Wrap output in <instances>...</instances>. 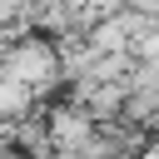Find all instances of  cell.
Here are the masks:
<instances>
[{
  "label": "cell",
  "instance_id": "cell-1",
  "mask_svg": "<svg viewBox=\"0 0 159 159\" xmlns=\"http://www.w3.org/2000/svg\"><path fill=\"white\" fill-rule=\"evenodd\" d=\"M0 75L20 80L40 104H45V99H55V94H60V84H65V70H60V55H55L50 35H35V30L15 35V40L0 50Z\"/></svg>",
  "mask_w": 159,
  "mask_h": 159
},
{
  "label": "cell",
  "instance_id": "cell-2",
  "mask_svg": "<svg viewBox=\"0 0 159 159\" xmlns=\"http://www.w3.org/2000/svg\"><path fill=\"white\" fill-rule=\"evenodd\" d=\"M40 114H45V149H84L89 144V134H94V119L80 109V104H70V99H45L40 104Z\"/></svg>",
  "mask_w": 159,
  "mask_h": 159
},
{
  "label": "cell",
  "instance_id": "cell-3",
  "mask_svg": "<svg viewBox=\"0 0 159 159\" xmlns=\"http://www.w3.org/2000/svg\"><path fill=\"white\" fill-rule=\"evenodd\" d=\"M40 99L20 84V80H10V75H0V119L10 124V119H20V114H30Z\"/></svg>",
  "mask_w": 159,
  "mask_h": 159
}]
</instances>
